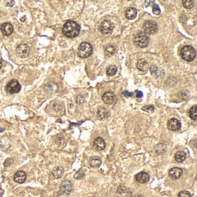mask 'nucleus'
Segmentation results:
<instances>
[{
    "mask_svg": "<svg viewBox=\"0 0 197 197\" xmlns=\"http://www.w3.org/2000/svg\"><path fill=\"white\" fill-rule=\"evenodd\" d=\"M93 53V47L90 44L83 42L78 48V54L80 57L86 58L90 57Z\"/></svg>",
    "mask_w": 197,
    "mask_h": 197,
    "instance_id": "nucleus-2",
    "label": "nucleus"
},
{
    "mask_svg": "<svg viewBox=\"0 0 197 197\" xmlns=\"http://www.w3.org/2000/svg\"><path fill=\"white\" fill-rule=\"evenodd\" d=\"M16 52L20 57L25 58L27 57L29 55L30 47L27 44H23L17 47Z\"/></svg>",
    "mask_w": 197,
    "mask_h": 197,
    "instance_id": "nucleus-8",
    "label": "nucleus"
},
{
    "mask_svg": "<svg viewBox=\"0 0 197 197\" xmlns=\"http://www.w3.org/2000/svg\"><path fill=\"white\" fill-rule=\"evenodd\" d=\"M117 68L115 65H110L106 69V73L108 76H113L116 74Z\"/></svg>",
    "mask_w": 197,
    "mask_h": 197,
    "instance_id": "nucleus-25",
    "label": "nucleus"
},
{
    "mask_svg": "<svg viewBox=\"0 0 197 197\" xmlns=\"http://www.w3.org/2000/svg\"><path fill=\"white\" fill-rule=\"evenodd\" d=\"M52 106H53V109L56 112H58L61 109V104L59 101H55L53 102Z\"/></svg>",
    "mask_w": 197,
    "mask_h": 197,
    "instance_id": "nucleus-29",
    "label": "nucleus"
},
{
    "mask_svg": "<svg viewBox=\"0 0 197 197\" xmlns=\"http://www.w3.org/2000/svg\"><path fill=\"white\" fill-rule=\"evenodd\" d=\"M178 197H191V194L188 191H184L180 192L179 194Z\"/></svg>",
    "mask_w": 197,
    "mask_h": 197,
    "instance_id": "nucleus-34",
    "label": "nucleus"
},
{
    "mask_svg": "<svg viewBox=\"0 0 197 197\" xmlns=\"http://www.w3.org/2000/svg\"><path fill=\"white\" fill-rule=\"evenodd\" d=\"M115 52V48L113 46H109L105 49V54L106 56H110Z\"/></svg>",
    "mask_w": 197,
    "mask_h": 197,
    "instance_id": "nucleus-26",
    "label": "nucleus"
},
{
    "mask_svg": "<svg viewBox=\"0 0 197 197\" xmlns=\"http://www.w3.org/2000/svg\"><path fill=\"white\" fill-rule=\"evenodd\" d=\"M153 12L155 15H160L161 13V10L159 7L157 5H154L153 7Z\"/></svg>",
    "mask_w": 197,
    "mask_h": 197,
    "instance_id": "nucleus-31",
    "label": "nucleus"
},
{
    "mask_svg": "<svg viewBox=\"0 0 197 197\" xmlns=\"http://www.w3.org/2000/svg\"><path fill=\"white\" fill-rule=\"evenodd\" d=\"M126 17L129 20L134 19L137 15V10L132 7H129L126 11Z\"/></svg>",
    "mask_w": 197,
    "mask_h": 197,
    "instance_id": "nucleus-19",
    "label": "nucleus"
},
{
    "mask_svg": "<svg viewBox=\"0 0 197 197\" xmlns=\"http://www.w3.org/2000/svg\"><path fill=\"white\" fill-rule=\"evenodd\" d=\"M13 162V160L12 158H7L5 161H4V166L5 167H8V166H9L12 165Z\"/></svg>",
    "mask_w": 197,
    "mask_h": 197,
    "instance_id": "nucleus-32",
    "label": "nucleus"
},
{
    "mask_svg": "<svg viewBox=\"0 0 197 197\" xmlns=\"http://www.w3.org/2000/svg\"><path fill=\"white\" fill-rule=\"evenodd\" d=\"M60 190L63 194L69 195L72 191V185L70 181L68 180L63 181L60 185Z\"/></svg>",
    "mask_w": 197,
    "mask_h": 197,
    "instance_id": "nucleus-9",
    "label": "nucleus"
},
{
    "mask_svg": "<svg viewBox=\"0 0 197 197\" xmlns=\"http://www.w3.org/2000/svg\"><path fill=\"white\" fill-rule=\"evenodd\" d=\"M64 172V170L61 166H56L52 170V174L56 179H60L63 177Z\"/></svg>",
    "mask_w": 197,
    "mask_h": 197,
    "instance_id": "nucleus-18",
    "label": "nucleus"
},
{
    "mask_svg": "<svg viewBox=\"0 0 197 197\" xmlns=\"http://www.w3.org/2000/svg\"><path fill=\"white\" fill-rule=\"evenodd\" d=\"M137 67L139 71L145 72L148 70L149 64L146 60L142 58L138 61L137 64Z\"/></svg>",
    "mask_w": 197,
    "mask_h": 197,
    "instance_id": "nucleus-16",
    "label": "nucleus"
},
{
    "mask_svg": "<svg viewBox=\"0 0 197 197\" xmlns=\"http://www.w3.org/2000/svg\"><path fill=\"white\" fill-rule=\"evenodd\" d=\"M2 61H1V60H0V69L1 68V67H2Z\"/></svg>",
    "mask_w": 197,
    "mask_h": 197,
    "instance_id": "nucleus-40",
    "label": "nucleus"
},
{
    "mask_svg": "<svg viewBox=\"0 0 197 197\" xmlns=\"http://www.w3.org/2000/svg\"><path fill=\"white\" fill-rule=\"evenodd\" d=\"M194 147H195L196 148H197V140H196V139L194 140Z\"/></svg>",
    "mask_w": 197,
    "mask_h": 197,
    "instance_id": "nucleus-39",
    "label": "nucleus"
},
{
    "mask_svg": "<svg viewBox=\"0 0 197 197\" xmlns=\"http://www.w3.org/2000/svg\"><path fill=\"white\" fill-rule=\"evenodd\" d=\"M149 175L145 172H139L136 176V179L140 183H146L149 180Z\"/></svg>",
    "mask_w": 197,
    "mask_h": 197,
    "instance_id": "nucleus-15",
    "label": "nucleus"
},
{
    "mask_svg": "<svg viewBox=\"0 0 197 197\" xmlns=\"http://www.w3.org/2000/svg\"><path fill=\"white\" fill-rule=\"evenodd\" d=\"M136 93H137V97L138 98H141L143 97V93L142 92L140 91H138V90H137L136 91Z\"/></svg>",
    "mask_w": 197,
    "mask_h": 197,
    "instance_id": "nucleus-37",
    "label": "nucleus"
},
{
    "mask_svg": "<svg viewBox=\"0 0 197 197\" xmlns=\"http://www.w3.org/2000/svg\"><path fill=\"white\" fill-rule=\"evenodd\" d=\"M114 24L109 20H104L101 24L100 30L104 35H109L112 33L114 29Z\"/></svg>",
    "mask_w": 197,
    "mask_h": 197,
    "instance_id": "nucleus-5",
    "label": "nucleus"
},
{
    "mask_svg": "<svg viewBox=\"0 0 197 197\" xmlns=\"http://www.w3.org/2000/svg\"><path fill=\"white\" fill-rule=\"evenodd\" d=\"M45 90L47 93L53 94L57 92L58 90V86L57 84L55 83H50L45 86Z\"/></svg>",
    "mask_w": 197,
    "mask_h": 197,
    "instance_id": "nucleus-21",
    "label": "nucleus"
},
{
    "mask_svg": "<svg viewBox=\"0 0 197 197\" xmlns=\"http://www.w3.org/2000/svg\"><path fill=\"white\" fill-rule=\"evenodd\" d=\"M105 142L104 139L101 137H98L94 140L93 146L97 150H102L105 148Z\"/></svg>",
    "mask_w": 197,
    "mask_h": 197,
    "instance_id": "nucleus-12",
    "label": "nucleus"
},
{
    "mask_svg": "<svg viewBox=\"0 0 197 197\" xmlns=\"http://www.w3.org/2000/svg\"><path fill=\"white\" fill-rule=\"evenodd\" d=\"M186 155L183 151H179L175 154L174 158L176 161L179 162H183L185 160Z\"/></svg>",
    "mask_w": 197,
    "mask_h": 197,
    "instance_id": "nucleus-23",
    "label": "nucleus"
},
{
    "mask_svg": "<svg viewBox=\"0 0 197 197\" xmlns=\"http://www.w3.org/2000/svg\"><path fill=\"white\" fill-rule=\"evenodd\" d=\"M122 94L124 96L126 97H131L132 95V93H130L129 92H127V91H124V92H122Z\"/></svg>",
    "mask_w": 197,
    "mask_h": 197,
    "instance_id": "nucleus-36",
    "label": "nucleus"
},
{
    "mask_svg": "<svg viewBox=\"0 0 197 197\" xmlns=\"http://www.w3.org/2000/svg\"><path fill=\"white\" fill-rule=\"evenodd\" d=\"M63 32L67 37L74 38L79 34L80 32V27L78 24L73 21H68L64 24Z\"/></svg>",
    "mask_w": 197,
    "mask_h": 197,
    "instance_id": "nucleus-1",
    "label": "nucleus"
},
{
    "mask_svg": "<svg viewBox=\"0 0 197 197\" xmlns=\"http://www.w3.org/2000/svg\"><path fill=\"white\" fill-rule=\"evenodd\" d=\"M4 130V128H0V132H2Z\"/></svg>",
    "mask_w": 197,
    "mask_h": 197,
    "instance_id": "nucleus-41",
    "label": "nucleus"
},
{
    "mask_svg": "<svg viewBox=\"0 0 197 197\" xmlns=\"http://www.w3.org/2000/svg\"><path fill=\"white\" fill-rule=\"evenodd\" d=\"M89 163L92 167L94 168H97L100 167V166L101 164V159L98 156H94L90 159Z\"/></svg>",
    "mask_w": 197,
    "mask_h": 197,
    "instance_id": "nucleus-20",
    "label": "nucleus"
},
{
    "mask_svg": "<svg viewBox=\"0 0 197 197\" xmlns=\"http://www.w3.org/2000/svg\"><path fill=\"white\" fill-rule=\"evenodd\" d=\"M181 127V123L176 118H171L168 122V128L169 130L176 131Z\"/></svg>",
    "mask_w": 197,
    "mask_h": 197,
    "instance_id": "nucleus-10",
    "label": "nucleus"
},
{
    "mask_svg": "<svg viewBox=\"0 0 197 197\" xmlns=\"http://www.w3.org/2000/svg\"><path fill=\"white\" fill-rule=\"evenodd\" d=\"M179 96L181 98V99L185 100L189 97V93L186 91H182L181 93H180Z\"/></svg>",
    "mask_w": 197,
    "mask_h": 197,
    "instance_id": "nucleus-33",
    "label": "nucleus"
},
{
    "mask_svg": "<svg viewBox=\"0 0 197 197\" xmlns=\"http://www.w3.org/2000/svg\"><path fill=\"white\" fill-rule=\"evenodd\" d=\"M85 176V173L83 171H79L78 172H76L74 176V178L75 179H81Z\"/></svg>",
    "mask_w": 197,
    "mask_h": 197,
    "instance_id": "nucleus-30",
    "label": "nucleus"
},
{
    "mask_svg": "<svg viewBox=\"0 0 197 197\" xmlns=\"http://www.w3.org/2000/svg\"><path fill=\"white\" fill-rule=\"evenodd\" d=\"M102 100L106 104H112L115 100V95L112 92H106L102 96Z\"/></svg>",
    "mask_w": 197,
    "mask_h": 197,
    "instance_id": "nucleus-14",
    "label": "nucleus"
},
{
    "mask_svg": "<svg viewBox=\"0 0 197 197\" xmlns=\"http://www.w3.org/2000/svg\"><path fill=\"white\" fill-rule=\"evenodd\" d=\"M26 179V174L23 171H18L14 176V180L18 183H23Z\"/></svg>",
    "mask_w": 197,
    "mask_h": 197,
    "instance_id": "nucleus-17",
    "label": "nucleus"
},
{
    "mask_svg": "<svg viewBox=\"0 0 197 197\" xmlns=\"http://www.w3.org/2000/svg\"><path fill=\"white\" fill-rule=\"evenodd\" d=\"M182 169L178 167L172 168L169 171V176L173 180H176L179 179L182 176Z\"/></svg>",
    "mask_w": 197,
    "mask_h": 197,
    "instance_id": "nucleus-11",
    "label": "nucleus"
},
{
    "mask_svg": "<svg viewBox=\"0 0 197 197\" xmlns=\"http://www.w3.org/2000/svg\"><path fill=\"white\" fill-rule=\"evenodd\" d=\"M108 116V110L104 107H101L98 109L97 116L100 119H104Z\"/></svg>",
    "mask_w": 197,
    "mask_h": 197,
    "instance_id": "nucleus-22",
    "label": "nucleus"
},
{
    "mask_svg": "<svg viewBox=\"0 0 197 197\" xmlns=\"http://www.w3.org/2000/svg\"><path fill=\"white\" fill-rule=\"evenodd\" d=\"M143 27L145 33L151 34L155 33L157 31L158 25L155 22L149 20L143 24Z\"/></svg>",
    "mask_w": 197,
    "mask_h": 197,
    "instance_id": "nucleus-7",
    "label": "nucleus"
},
{
    "mask_svg": "<svg viewBox=\"0 0 197 197\" xmlns=\"http://www.w3.org/2000/svg\"><path fill=\"white\" fill-rule=\"evenodd\" d=\"M145 7H150V6H151L153 5L155 1H145Z\"/></svg>",
    "mask_w": 197,
    "mask_h": 197,
    "instance_id": "nucleus-35",
    "label": "nucleus"
},
{
    "mask_svg": "<svg viewBox=\"0 0 197 197\" xmlns=\"http://www.w3.org/2000/svg\"><path fill=\"white\" fill-rule=\"evenodd\" d=\"M183 5L185 8L190 9L194 7V2L193 1H183Z\"/></svg>",
    "mask_w": 197,
    "mask_h": 197,
    "instance_id": "nucleus-27",
    "label": "nucleus"
},
{
    "mask_svg": "<svg viewBox=\"0 0 197 197\" xmlns=\"http://www.w3.org/2000/svg\"><path fill=\"white\" fill-rule=\"evenodd\" d=\"M1 30L2 33L5 36H8L12 34L13 31V27L11 24L9 23L3 24L1 26Z\"/></svg>",
    "mask_w": 197,
    "mask_h": 197,
    "instance_id": "nucleus-13",
    "label": "nucleus"
},
{
    "mask_svg": "<svg viewBox=\"0 0 197 197\" xmlns=\"http://www.w3.org/2000/svg\"><path fill=\"white\" fill-rule=\"evenodd\" d=\"M5 90L7 93L11 94L19 93L20 90V85L16 80L13 79L7 84Z\"/></svg>",
    "mask_w": 197,
    "mask_h": 197,
    "instance_id": "nucleus-6",
    "label": "nucleus"
},
{
    "mask_svg": "<svg viewBox=\"0 0 197 197\" xmlns=\"http://www.w3.org/2000/svg\"><path fill=\"white\" fill-rule=\"evenodd\" d=\"M180 55L186 61H191L196 57V52L193 47L185 46L181 49Z\"/></svg>",
    "mask_w": 197,
    "mask_h": 197,
    "instance_id": "nucleus-3",
    "label": "nucleus"
},
{
    "mask_svg": "<svg viewBox=\"0 0 197 197\" xmlns=\"http://www.w3.org/2000/svg\"><path fill=\"white\" fill-rule=\"evenodd\" d=\"M189 115L191 118L193 120H197V105H194L190 110L189 112Z\"/></svg>",
    "mask_w": 197,
    "mask_h": 197,
    "instance_id": "nucleus-24",
    "label": "nucleus"
},
{
    "mask_svg": "<svg viewBox=\"0 0 197 197\" xmlns=\"http://www.w3.org/2000/svg\"><path fill=\"white\" fill-rule=\"evenodd\" d=\"M134 42L138 47L143 48L148 46L149 43V38L145 33L141 32L135 36Z\"/></svg>",
    "mask_w": 197,
    "mask_h": 197,
    "instance_id": "nucleus-4",
    "label": "nucleus"
},
{
    "mask_svg": "<svg viewBox=\"0 0 197 197\" xmlns=\"http://www.w3.org/2000/svg\"><path fill=\"white\" fill-rule=\"evenodd\" d=\"M142 110L149 113H153L154 111V107L153 105H147L143 106Z\"/></svg>",
    "mask_w": 197,
    "mask_h": 197,
    "instance_id": "nucleus-28",
    "label": "nucleus"
},
{
    "mask_svg": "<svg viewBox=\"0 0 197 197\" xmlns=\"http://www.w3.org/2000/svg\"><path fill=\"white\" fill-rule=\"evenodd\" d=\"M56 141H57V142L58 143V144H61L64 142V138L62 137H58Z\"/></svg>",
    "mask_w": 197,
    "mask_h": 197,
    "instance_id": "nucleus-38",
    "label": "nucleus"
}]
</instances>
